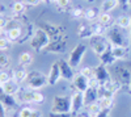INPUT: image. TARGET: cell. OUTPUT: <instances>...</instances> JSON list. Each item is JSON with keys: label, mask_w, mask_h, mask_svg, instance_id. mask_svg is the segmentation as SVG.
Returning a JSON list of instances; mask_svg holds the SVG:
<instances>
[{"label": "cell", "mask_w": 131, "mask_h": 117, "mask_svg": "<svg viewBox=\"0 0 131 117\" xmlns=\"http://www.w3.org/2000/svg\"><path fill=\"white\" fill-rule=\"evenodd\" d=\"M94 78L100 82L101 84L104 82H106L107 79H110V74H109L106 66H104L102 63H100L98 66H96L94 67Z\"/></svg>", "instance_id": "cell-16"}, {"label": "cell", "mask_w": 131, "mask_h": 117, "mask_svg": "<svg viewBox=\"0 0 131 117\" xmlns=\"http://www.w3.org/2000/svg\"><path fill=\"white\" fill-rule=\"evenodd\" d=\"M106 38L107 41L110 42L112 46H123V47H127L128 42L122 32V28H119L114 24V26L112 28H107L106 29Z\"/></svg>", "instance_id": "cell-2"}, {"label": "cell", "mask_w": 131, "mask_h": 117, "mask_svg": "<svg viewBox=\"0 0 131 117\" xmlns=\"http://www.w3.org/2000/svg\"><path fill=\"white\" fill-rule=\"evenodd\" d=\"M117 26L122 28V29H130V25H131V17L127 16V15H122L117 17L115 23H114Z\"/></svg>", "instance_id": "cell-24"}, {"label": "cell", "mask_w": 131, "mask_h": 117, "mask_svg": "<svg viewBox=\"0 0 131 117\" xmlns=\"http://www.w3.org/2000/svg\"><path fill=\"white\" fill-rule=\"evenodd\" d=\"M98 16H100V12L96 8H86L85 13H84V18L89 23H93V21H97Z\"/></svg>", "instance_id": "cell-25"}, {"label": "cell", "mask_w": 131, "mask_h": 117, "mask_svg": "<svg viewBox=\"0 0 131 117\" xmlns=\"http://www.w3.org/2000/svg\"><path fill=\"white\" fill-rule=\"evenodd\" d=\"M50 42H51V40H50L49 34L42 28L38 26L34 30V34H33L31 38H30V46H31L33 50H36L37 53H42V51H45L47 49V46L50 45Z\"/></svg>", "instance_id": "cell-1"}, {"label": "cell", "mask_w": 131, "mask_h": 117, "mask_svg": "<svg viewBox=\"0 0 131 117\" xmlns=\"http://www.w3.org/2000/svg\"><path fill=\"white\" fill-rule=\"evenodd\" d=\"M23 34H24V33H23V29H21L20 26H17V25L9 28V29L7 30V37H8V40H9L10 42H17V41H20L21 37H23Z\"/></svg>", "instance_id": "cell-18"}, {"label": "cell", "mask_w": 131, "mask_h": 117, "mask_svg": "<svg viewBox=\"0 0 131 117\" xmlns=\"http://www.w3.org/2000/svg\"><path fill=\"white\" fill-rule=\"evenodd\" d=\"M41 2H42V3H47V2H49V3H50V0H41Z\"/></svg>", "instance_id": "cell-49"}, {"label": "cell", "mask_w": 131, "mask_h": 117, "mask_svg": "<svg viewBox=\"0 0 131 117\" xmlns=\"http://www.w3.org/2000/svg\"><path fill=\"white\" fill-rule=\"evenodd\" d=\"M2 32H3V29H2V28H0V36H2Z\"/></svg>", "instance_id": "cell-53"}, {"label": "cell", "mask_w": 131, "mask_h": 117, "mask_svg": "<svg viewBox=\"0 0 131 117\" xmlns=\"http://www.w3.org/2000/svg\"><path fill=\"white\" fill-rule=\"evenodd\" d=\"M117 5H118L117 0H104V2L101 3V7H100V12H106V13H109V12H110V11H113Z\"/></svg>", "instance_id": "cell-26"}, {"label": "cell", "mask_w": 131, "mask_h": 117, "mask_svg": "<svg viewBox=\"0 0 131 117\" xmlns=\"http://www.w3.org/2000/svg\"><path fill=\"white\" fill-rule=\"evenodd\" d=\"M84 13H85V9H83L81 7H76L71 11V15L73 18H81L84 17Z\"/></svg>", "instance_id": "cell-34"}, {"label": "cell", "mask_w": 131, "mask_h": 117, "mask_svg": "<svg viewBox=\"0 0 131 117\" xmlns=\"http://www.w3.org/2000/svg\"><path fill=\"white\" fill-rule=\"evenodd\" d=\"M31 112H33V108L30 107H23L18 112V117H30L31 116Z\"/></svg>", "instance_id": "cell-38"}, {"label": "cell", "mask_w": 131, "mask_h": 117, "mask_svg": "<svg viewBox=\"0 0 131 117\" xmlns=\"http://www.w3.org/2000/svg\"><path fill=\"white\" fill-rule=\"evenodd\" d=\"M89 42H91V49L96 55H101L110 46L107 44V38H105L104 36H93L89 40Z\"/></svg>", "instance_id": "cell-7"}, {"label": "cell", "mask_w": 131, "mask_h": 117, "mask_svg": "<svg viewBox=\"0 0 131 117\" xmlns=\"http://www.w3.org/2000/svg\"><path fill=\"white\" fill-rule=\"evenodd\" d=\"M130 37H131V25H130Z\"/></svg>", "instance_id": "cell-54"}, {"label": "cell", "mask_w": 131, "mask_h": 117, "mask_svg": "<svg viewBox=\"0 0 131 117\" xmlns=\"http://www.w3.org/2000/svg\"><path fill=\"white\" fill-rule=\"evenodd\" d=\"M66 49H67V38H63L58 41H51L45 51L51 53V54H62L66 51Z\"/></svg>", "instance_id": "cell-13"}, {"label": "cell", "mask_w": 131, "mask_h": 117, "mask_svg": "<svg viewBox=\"0 0 131 117\" xmlns=\"http://www.w3.org/2000/svg\"><path fill=\"white\" fill-rule=\"evenodd\" d=\"M26 87L33 91H38L42 87H45L47 84V76L43 75L41 71H30L28 72V78H26Z\"/></svg>", "instance_id": "cell-3"}, {"label": "cell", "mask_w": 131, "mask_h": 117, "mask_svg": "<svg viewBox=\"0 0 131 117\" xmlns=\"http://www.w3.org/2000/svg\"><path fill=\"white\" fill-rule=\"evenodd\" d=\"M80 72L83 74V75L85 78H88V79H92L94 78V67H89V66H85L80 70Z\"/></svg>", "instance_id": "cell-33"}, {"label": "cell", "mask_w": 131, "mask_h": 117, "mask_svg": "<svg viewBox=\"0 0 131 117\" xmlns=\"http://www.w3.org/2000/svg\"><path fill=\"white\" fill-rule=\"evenodd\" d=\"M58 65H59V69H60V72H62V78L66 79V80H72L73 76H75V72H73V67L70 65V62L67 59H58Z\"/></svg>", "instance_id": "cell-11"}, {"label": "cell", "mask_w": 131, "mask_h": 117, "mask_svg": "<svg viewBox=\"0 0 131 117\" xmlns=\"http://www.w3.org/2000/svg\"><path fill=\"white\" fill-rule=\"evenodd\" d=\"M49 117H73L72 113H55V112H50Z\"/></svg>", "instance_id": "cell-40"}, {"label": "cell", "mask_w": 131, "mask_h": 117, "mask_svg": "<svg viewBox=\"0 0 131 117\" xmlns=\"http://www.w3.org/2000/svg\"><path fill=\"white\" fill-rule=\"evenodd\" d=\"M71 4V0H58L57 2V5L60 8V9H66L68 8V5Z\"/></svg>", "instance_id": "cell-39"}, {"label": "cell", "mask_w": 131, "mask_h": 117, "mask_svg": "<svg viewBox=\"0 0 131 117\" xmlns=\"http://www.w3.org/2000/svg\"><path fill=\"white\" fill-rule=\"evenodd\" d=\"M73 117H89V116H85V114H80V113H78V114L73 116Z\"/></svg>", "instance_id": "cell-47"}, {"label": "cell", "mask_w": 131, "mask_h": 117, "mask_svg": "<svg viewBox=\"0 0 131 117\" xmlns=\"http://www.w3.org/2000/svg\"><path fill=\"white\" fill-rule=\"evenodd\" d=\"M112 51H113V55L115 57V59H126L127 58V50L123 46H112Z\"/></svg>", "instance_id": "cell-28"}, {"label": "cell", "mask_w": 131, "mask_h": 117, "mask_svg": "<svg viewBox=\"0 0 131 117\" xmlns=\"http://www.w3.org/2000/svg\"><path fill=\"white\" fill-rule=\"evenodd\" d=\"M72 87L76 92H84L86 88L89 87V79L85 78L81 72L76 74L72 79Z\"/></svg>", "instance_id": "cell-10"}, {"label": "cell", "mask_w": 131, "mask_h": 117, "mask_svg": "<svg viewBox=\"0 0 131 117\" xmlns=\"http://www.w3.org/2000/svg\"><path fill=\"white\" fill-rule=\"evenodd\" d=\"M0 90H2V83H0Z\"/></svg>", "instance_id": "cell-55"}, {"label": "cell", "mask_w": 131, "mask_h": 117, "mask_svg": "<svg viewBox=\"0 0 131 117\" xmlns=\"http://www.w3.org/2000/svg\"><path fill=\"white\" fill-rule=\"evenodd\" d=\"M60 78H62V72H60L58 62L55 61L51 65L50 71L47 74V86H55V84L60 80Z\"/></svg>", "instance_id": "cell-12"}, {"label": "cell", "mask_w": 131, "mask_h": 117, "mask_svg": "<svg viewBox=\"0 0 131 117\" xmlns=\"http://www.w3.org/2000/svg\"><path fill=\"white\" fill-rule=\"evenodd\" d=\"M98 58H100V62L102 63L104 66H112V65H114V62L117 61L115 59V57L113 55V51H112V45L109 46L101 55H98Z\"/></svg>", "instance_id": "cell-17"}, {"label": "cell", "mask_w": 131, "mask_h": 117, "mask_svg": "<svg viewBox=\"0 0 131 117\" xmlns=\"http://www.w3.org/2000/svg\"><path fill=\"white\" fill-rule=\"evenodd\" d=\"M83 96H84V104L85 107L89 105L92 103H96L98 100V90L97 88H93V87H88L84 92H83Z\"/></svg>", "instance_id": "cell-15"}, {"label": "cell", "mask_w": 131, "mask_h": 117, "mask_svg": "<svg viewBox=\"0 0 131 117\" xmlns=\"http://www.w3.org/2000/svg\"><path fill=\"white\" fill-rule=\"evenodd\" d=\"M57 2L58 0H50V3H55V4H57Z\"/></svg>", "instance_id": "cell-50"}, {"label": "cell", "mask_w": 131, "mask_h": 117, "mask_svg": "<svg viewBox=\"0 0 131 117\" xmlns=\"http://www.w3.org/2000/svg\"><path fill=\"white\" fill-rule=\"evenodd\" d=\"M10 46V41L8 40V37H3V36H0V50L2 51H5L8 50Z\"/></svg>", "instance_id": "cell-36"}, {"label": "cell", "mask_w": 131, "mask_h": 117, "mask_svg": "<svg viewBox=\"0 0 131 117\" xmlns=\"http://www.w3.org/2000/svg\"><path fill=\"white\" fill-rule=\"evenodd\" d=\"M2 11H3V5L0 4V13H2Z\"/></svg>", "instance_id": "cell-51"}, {"label": "cell", "mask_w": 131, "mask_h": 117, "mask_svg": "<svg viewBox=\"0 0 131 117\" xmlns=\"http://www.w3.org/2000/svg\"><path fill=\"white\" fill-rule=\"evenodd\" d=\"M31 62H33V55L30 54V53L23 51V53L20 54V57H18V63H20L21 67H28V66H30Z\"/></svg>", "instance_id": "cell-22"}, {"label": "cell", "mask_w": 131, "mask_h": 117, "mask_svg": "<svg viewBox=\"0 0 131 117\" xmlns=\"http://www.w3.org/2000/svg\"><path fill=\"white\" fill-rule=\"evenodd\" d=\"M9 80H12V78H10V75L7 72V70H0V83H2V86Z\"/></svg>", "instance_id": "cell-37"}, {"label": "cell", "mask_w": 131, "mask_h": 117, "mask_svg": "<svg viewBox=\"0 0 131 117\" xmlns=\"http://www.w3.org/2000/svg\"><path fill=\"white\" fill-rule=\"evenodd\" d=\"M85 107L84 104V96H83V92H73L71 95V113L73 116H76L80 111L81 108Z\"/></svg>", "instance_id": "cell-9"}, {"label": "cell", "mask_w": 131, "mask_h": 117, "mask_svg": "<svg viewBox=\"0 0 131 117\" xmlns=\"http://www.w3.org/2000/svg\"><path fill=\"white\" fill-rule=\"evenodd\" d=\"M127 87H128V90H130V92H131V80H130V83H128V86H127Z\"/></svg>", "instance_id": "cell-48"}, {"label": "cell", "mask_w": 131, "mask_h": 117, "mask_svg": "<svg viewBox=\"0 0 131 117\" xmlns=\"http://www.w3.org/2000/svg\"><path fill=\"white\" fill-rule=\"evenodd\" d=\"M118 4L119 5H122V7H128V0H117Z\"/></svg>", "instance_id": "cell-46"}, {"label": "cell", "mask_w": 131, "mask_h": 117, "mask_svg": "<svg viewBox=\"0 0 131 117\" xmlns=\"http://www.w3.org/2000/svg\"><path fill=\"white\" fill-rule=\"evenodd\" d=\"M76 32H78V36L80 38H83V40H91L93 37L91 23H81V24H79Z\"/></svg>", "instance_id": "cell-14"}, {"label": "cell", "mask_w": 131, "mask_h": 117, "mask_svg": "<svg viewBox=\"0 0 131 117\" xmlns=\"http://www.w3.org/2000/svg\"><path fill=\"white\" fill-rule=\"evenodd\" d=\"M0 101H2V104L5 107V109H13L16 105H17V101L15 99V96H12V95H7V93H2L0 95Z\"/></svg>", "instance_id": "cell-20"}, {"label": "cell", "mask_w": 131, "mask_h": 117, "mask_svg": "<svg viewBox=\"0 0 131 117\" xmlns=\"http://www.w3.org/2000/svg\"><path fill=\"white\" fill-rule=\"evenodd\" d=\"M128 7H131V0H128Z\"/></svg>", "instance_id": "cell-52"}, {"label": "cell", "mask_w": 131, "mask_h": 117, "mask_svg": "<svg viewBox=\"0 0 131 117\" xmlns=\"http://www.w3.org/2000/svg\"><path fill=\"white\" fill-rule=\"evenodd\" d=\"M2 91L7 95H12V96H15V95L20 91V86L12 79V80H9L7 83H4L3 86H2Z\"/></svg>", "instance_id": "cell-19"}, {"label": "cell", "mask_w": 131, "mask_h": 117, "mask_svg": "<svg viewBox=\"0 0 131 117\" xmlns=\"http://www.w3.org/2000/svg\"><path fill=\"white\" fill-rule=\"evenodd\" d=\"M45 101V96L39 91H33V103L34 104H42Z\"/></svg>", "instance_id": "cell-35"}, {"label": "cell", "mask_w": 131, "mask_h": 117, "mask_svg": "<svg viewBox=\"0 0 131 117\" xmlns=\"http://www.w3.org/2000/svg\"><path fill=\"white\" fill-rule=\"evenodd\" d=\"M5 113H7V109L2 104V101H0V117H5Z\"/></svg>", "instance_id": "cell-44"}, {"label": "cell", "mask_w": 131, "mask_h": 117, "mask_svg": "<svg viewBox=\"0 0 131 117\" xmlns=\"http://www.w3.org/2000/svg\"><path fill=\"white\" fill-rule=\"evenodd\" d=\"M42 116H43V114H42V112H41L39 109H33L30 117H42Z\"/></svg>", "instance_id": "cell-43"}, {"label": "cell", "mask_w": 131, "mask_h": 117, "mask_svg": "<svg viewBox=\"0 0 131 117\" xmlns=\"http://www.w3.org/2000/svg\"><path fill=\"white\" fill-rule=\"evenodd\" d=\"M91 26H92L93 36H104V34H106V26L100 24L98 21H96V23H91Z\"/></svg>", "instance_id": "cell-30"}, {"label": "cell", "mask_w": 131, "mask_h": 117, "mask_svg": "<svg viewBox=\"0 0 131 117\" xmlns=\"http://www.w3.org/2000/svg\"><path fill=\"white\" fill-rule=\"evenodd\" d=\"M112 16H110V13H106V12H101L100 13V16H98V18H97V21L100 24H102L104 26H109L112 24Z\"/></svg>", "instance_id": "cell-31"}, {"label": "cell", "mask_w": 131, "mask_h": 117, "mask_svg": "<svg viewBox=\"0 0 131 117\" xmlns=\"http://www.w3.org/2000/svg\"><path fill=\"white\" fill-rule=\"evenodd\" d=\"M26 5H38L39 3H42L41 0H25Z\"/></svg>", "instance_id": "cell-42"}, {"label": "cell", "mask_w": 131, "mask_h": 117, "mask_svg": "<svg viewBox=\"0 0 131 117\" xmlns=\"http://www.w3.org/2000/svg\"><path fill=\"white\" fill-rule=\"evenodd\" d=\"M26 11V3L25 2H15L12 4V12L13 15L16 16H20V15H24Z\"/></svg>", "instance_id": "cell-29"}, {"label": "cell", "mask_w": 131, "mask_h": 117, "mask_svg": "<svg viewBox=\"0 0 131 117\" xmlns=\"http://www.w3.org/2000/svg\"><path fill=\"white\" fill-rule=\"evenodd\" d=\"M39 28H42L43 30L49 34L51 41H58V40H63V38H67L66 36V29L62 25H57V24H52V23H42L39 25Z\"/></svg>", "instance_id": "cell-4"}, {"label": "cell", "mask_w": 131, "mask_h": 117, "mask_svg": "<svg viewBox=\"0 0 131 117\" xmlns=\"http://www.w3.org/2000/svg\"><path fill=\"white\" fill-rule=\"evenodd\" d=\"M98 104L101 105V108L105 109V111H110L114 105V99L113 96H107V95H104V96H100L98 98Z\"/></svg>", "instance_id": "cell-21"}, {"label": "cell", "mask_w": 131, "mask_h": 117, "mask_svg": "<svg viewBox=\"0 0 131 117\" xmlns=\"http://www.w3.org/2000/svg\"><path fill=\"white\" fill-rule=\"evenodd\" d=\"M96 117H110V116H109V111L102 109V111H101V113H100V114H97Z\"/></svg>", "instance_id": "cell-45"}, {"label": "cell", "mask_w": 131, "mask_h": 117, "mask_svg": "<svg viewBox=\"0 0 131 117\" xmlns=\"http://www.w3.org/2000/svg\"><path fill=\"white\" fill-rule=\"evenodd\" d=\"M13 80L17 83V84H21V83H24L25 80H26V78H28V72H26V70H24V67L23 69H17V70H15L13 71Z\"/></svg>", "instance_id": "cell-23"}, {"label": "cell", "mask_w": 131, "mask_h": 117, "mask_svg": "<svg viewBox=\"0 0 131 117\" xmlns=\"http://www.w3.org/2000/svg\"><path fill=\"white\" fill-rule=\"evenodd\" d=\"M10 66V58L7 54H0V70H7Z\"/></svg>", "instance_id": "cell-32"}, {"label": "cell", "mask_w": 131, "mask_h": 117, "mask_svg": "<svg viewBox=\"0 0 131 117\" xmlns=\"http://www.w3.org/2000/svg\"><path fill=\"white\" fill-rule=\"evenodd\" d=\"M101 111H102V108H101V105L98 104V101L86 105V112H88V116L89 117H96L97 114L101 113Z\"/></svg>", "instance_id": "cell-27"}, {"label": "cell", "mask_w": 131, "mask_h": 117, "mask_svg": "<svg viewBox=\"0 0 131 117\" xmlns=\"http://www.w3.org/2000/svg\"><path fill=\"white\" fill-rule=\"evenodd\" d=\"M51 112H55V113H71V96L57 95V96L52 99Z\"/></svg>", "instance_id": "cell-5"}, {"label": "cell", "mask_w": 131, "mask_h": 117, "mask_svg": "<svg viewBox=\"0 0 131 117\" xmlns=\"http://www.w3.org/2000/svg\"><path fill=\"white\" fill-rule=\"evenodd\" d=\"M113 72L115 75V79L122 84V86H128L131 80V71L125 66H114Z\"/></svg>", "instance_id": "cell-8"}, {"label": "cell", "mask_w": 131, "mask_h": 117, "mask_svg": "<svg viewBox=\"0 0 131 117\" xmlns=\"http://www.w3.org/2000/svg\"><path fill=\"white\" fill-rule=\"evenodd\" d=\"M86 50H88V47H86V45L84 44H78L70 53V57H68V62H70V65L75 69V67H79V65L81 63L84 55H85V53Z\"/></svg>", "instance_id": "cell-6"}, {"label": "cell", "mask_w": 131, "mask_h": 117, "mask_svg": "<svg viewBox=\"0 0 131 117\" xmlns=\"http://www.w3.org/2000/svg\"><path fill=\"white\" fill-rule=\"evenodd\" d=\"M7 25H8V20L3 16H0V28L4 29V28H7Z\"/></svg>", "instance_id": "cell-41"}]
</instances>
